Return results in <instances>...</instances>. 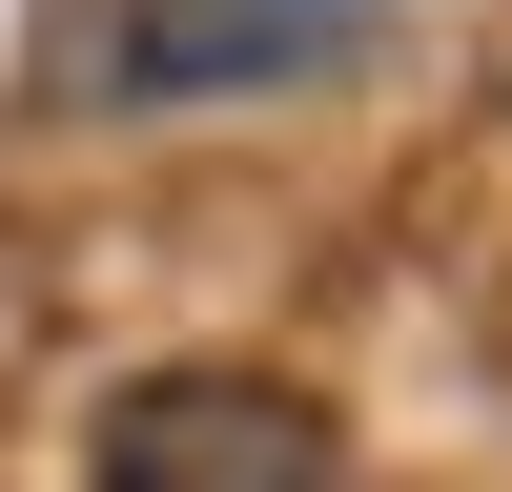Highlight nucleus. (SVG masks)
I'll return each instance as SVG.
<instances>
[{
    "label": "nucleus",
    "instance_id": "f257e3e1",
    "mask_svg": "<svg viewBox=\"0 0 512 492\" xmlns=\"http://www.w3.org/2000/svg\"><path fill=\"white\" fill-rule=\"evenodd\" d=\"M349 62V0H41V82L62 103H226V82Z\"/></svg>",
    "mask_w": 512,
    "mask_h": 492
},
{
    "label": "nucleus",
    "instance_id": "f03ea898",
    "mask_svg": "<svg viewBox=\"0 0 512 492\" xmlns=\"http://www.w3.org/2000/svg\"><path fill=\"white\" fill-rule=\"evenodd\" d=\"M103 492H349V431L287 369H144L103 410Z\"/></svg>",
    "mask_w": 512,
    "mask_h": 492
}]
</instances>
